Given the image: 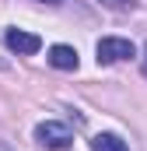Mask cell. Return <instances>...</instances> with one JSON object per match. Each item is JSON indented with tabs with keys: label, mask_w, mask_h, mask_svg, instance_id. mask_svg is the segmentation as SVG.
I'll return each mask as SVG.
<instances>
[{
	"label": "cell",
	"mask_w": 147,
	"mask_h": 151,
	"mask_svg": "<svg viewBox=\"0 0 147 151\" xmlns=\"http://www.w3.org/2000/svg\"><path fill=\"white\" fill-rule=\"evenodd\" d=\"M35 141L42 144V148H49V151H63V148L74 141V134H70L67 123L46 119V123H39V127H35Z\"/></svg>",
	"instance_id": "1"
},
{
	"label": "cell",
	"mask_w": 147,
	"mask_h": 151,
	"mask_svg": "<svg viewBox=\"0 0 147 151\" xmlns=\"http://www.w3.org/2000/svg\"><path fill=\"white\" fill-rule=\"evenodd\" d=\"M144 74H147V49H144Z\"/></svg>",
	"instance_id": "8"
},
{
	"label": "cell",
	"mask_w": 147,
	"mask_h": 151,
	"mask_svg": "<svg viewBox=\"0 0 147 151\" xmlns=\"http://www.w3.org/2000/svg\"><path fill=\"white\" fill-rule=\"evenodd\" d=\"M95 53H98V63H119V60H130V56H137V46H133L130 39L109 35V39H98Z\"/></svg>",
	"instance_id": "2"
},
{
	"label": "cell",
	"mask_w": 147,
	"mask_h": 151,
	"mask_svg": "<svg viewBox=\"0 0 147 151\" xmlns=\"http://www.w3.org/2000/svg\"><path fill=\"white\" fill-rule=\"evenodd\" d=\"M102 7H112V11H133L137 0H98Z\"/></svg>",
	"instance_id": "6"
},
{
	"label": "cell",
	"mask_w": 147,
	"mask_h": 151,
	"mask_svg": "<svg viewBox=\"0 0 147 151\" xmlns=\"http://www.w3.org/2000/svg\"><path fill=\"white\" fill-rule=\"evenodd\" d=\"M91 151H126V141L116 137V134H98L91 141Z\"/></svg>",
	"instance_id": "5"
},
{
	"label": "cell",
	"mask_w": 147,
	"mask_h": 151,
	"mask_svg": "<svg viewBox=\"0 0 147 151\" xmlns=\"http://www.w3.org/2000/svg\"><path fill=\"white\" fill-rule=\"evenodd\" d=\"M46 60L56 67V70H77V49L74 46H53L46 53Z\"/></svg>",
	"instance_id": "4"
},
{
	"label": "cell",
	"mask_w": 147,
	"mask_h": 151,
	"mask_svg": "<svg viewBox=\"0 0 147 151\" xmlns=\"http://www.w3.org/2000/svg\"><path fill=\"white\" fill-rule=\"evenodd\" d=\"M4 42H7V49H11V53H18V56H32V53L42 49V39L32 35V32H21V28H7Z\"/></svg>",
	"instance_id": "3"
},
{
	"label": "cell",
	"mask_w": 147,
	"mask_h": 151,
	"mask_svg": "<svg viewBox=\"0 0 147 151\" xmlns=\"http://www.w3.org/2000/svg\"><path fill=\"white\" fill-rule=\"evenodd\" d=\"M39 4H63V0H39Z\"/></svg>",
	"instance_id": "7"
}]
</instances>
